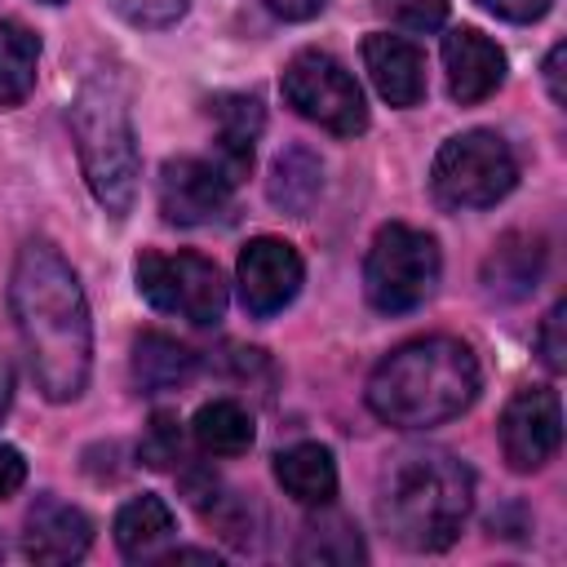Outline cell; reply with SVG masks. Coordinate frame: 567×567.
Wrapping results in <instances>:
<instances>
[{
  "label": "cell",
  "instance_id": "19",
  "mask_svg": "<svg viewBox=\"0 0 567 567\" xmlns=\"http://www.w3.org/2000/svg\"><path fill=\"white\" fill-rule=\"evenodd\" d=\"M540 266H545V244L540 235H505L487 266H483V284L496 292V297H523L536 288L540 279Z\"/></svg>",
  "mask_w": 567,
  "mask_h": 567
},
{
  "label": "cell",
  "instance_id": "8",
  "mask_svg": "<svg viewBox=\"0 0 567 567\" xmlns=\"http://www.w3.org/2000/svg\"><path fill=\"white\" fill-rule=\"evenodd\" d=\"M133 275H137V292L159 315H177L195 328H208L226 315V279L199 252H155V248H146L137 257Z\"/></svg>",
  "mask_w": 567,
  "mask_h": 567
},
{
  "label": "cell",
  "instance_id": "3",
  "mask_svg": "<svg viewBox=\"0 0 567 567\" xmlns=\"http://www.w3.org/2000/svg\"><path fill=\"white\" fill-rule=\"evenodd\" d=\"M470 505L474 474L447 447H403L381 474L377 514L385 532L416 554L447 549L461 536Z\"/></svg>",
  "mask_w": 567,
  "mask_h": 567
},
{
  "label": "cell",
  "instance_id": "5",
  "mask_svg": "<svg viewBox=\"0 0 567 567\" xmlns=\"http://www.w3.org/2000/svg\"><path fill=\"white\" fill-rule=\"evenodd\" d=\"M439 270H443V257H439L434 235L403 226V221H390L377 230L368 261H363L368 306L381 315H408V310L430 301Z\"/></svg>",
  "mask_w": 567,
  "mask_h": 567
},
{
  "label": "cell",
  "instance_id": "4",
  "mask_svg": "<svg viewBox=\"0 0 567 567\" xmlns=\"http://www.w3.org/2000/svg\"><path fill=\"white\" fill-rule=\"evenodd\" d=\"M71 137L97 204L124 221L137 195V137L128 120V93L120 75L93 71L71 102Z\"/></svg>",
  "mask_w": 567,
  "mask_h": 567
},
{
  "label": "cell",
  "instance_id": "15",
  "mask_svg": "<svg viewBox=\"0 0 567 567\" xmlns=\"http://www.w3.org/2000/svg\"><path fill=\"white\" fill-rule=\"evenodd\" d=\"M213 115H217V164L226 168L230 182H239L252 168V146L266 128V111L252 93H221L213 97Z\"/></svg>",
  "mask_w": 567,
  "mask_h": 567
},
{
  "label": "cell",
  "instance_id": "17",
  "mask_svg": "<svg viewBox=\"0 0 567 567\" xmlns=\"http://www.w3.org/2000/svg\"><path fill=\"white\" fill-rule=\"evenodd\" d=\"M319 190H323V164H319V155H315L310 146H301V142L284 146V151L275 155V164H270V177H266L270 204H275L279 213L301 217V213L319 199Z\"/></svg>",
  "mask_w": 567,
  "mask_h": 567
},
{
  "label": "cell",
  "instance_id": "10",
  "mask_svg": "<svg viewBox=\"0 0 567 567\" xmlns=\"http://www.w3.org/2000/svg\"><path fill=\"white\" fill-rule=\"evenodd\" d=\"M235 182L217 159L177 155L159 168V213L173 226H204L230 213Z\"/></svg>",
  "mask_w": 567,
  "mask_h": 567
},
{
  "label": "cell",
  "instance_id": "6",
  "mask_svg": "<svg viewBox=\"0 0 567 567\" xmlns=\"http://www.w3.org/2000/svg\"><path fill=\"white\" fill-rule=\"evenodd\" d=\"M518 182V159L509 142L492 128L456 133L439 146L430 168V190L443 208H492Z\"/></svg>",
  "mask_w": 567,
  "mask_h": 567
},
{
  "label": "cell",
  "instance_id": "26",
  "mask_svg": "<svg viewBox=\"0 0 567 567\" xmlns=\"http://www.w3.org/2000/svg\"><path fill=\"white\" fill-rule=\"evenodd\" d=\"M190 0H111V9L133 27H173Z\"/></svg>",
  "mask_w": 567,
  "mask_h": 567
},
{
  "label": "cell",
  "instance_id": "7",
  "mask_svg": "<svg viewBox=\"0 0 567 567\" xmlns=\"http://www.w3.org/2000/svg\"><path fill=\"white\" fill-rule=\"evenodd\" d=\"M279 89H284V102L301 120H310V124H319L337 137H354V133L368 128V102H363L359 80L323 49L292 53V62L284 66Z\"/></svg>",
  "mask_w": 567,
  "mask_h": 567
},
{
  "label": "cell",
  "instance_id": "18",
  "mask_svg": "<svg viewBox=\"0 0 567 567\" xmlns=\"http://www.w3.org/2000/svg\"><path fill=\"white\" fill-rule=\"evenodd\" d=\"M195 377V354L164 337V332H142L133 341V385L142 394H164V390H177Z\"/></svg>",
  "mask_w": 567,
  "mask_h": 567
},
{
  "label": "cell",
  "instance_id": "34",
  "mask_svg": "<svg viewBox=\"0 0 567 567\" xmlns=\"http://www.w3.org/2000/svg\"><path fill=\"white\" fill-rule=\"evenodd\" d=\"M40 4H62V0H40Z\"/></svg>",
  "mask_w": 567,
  "mask_h": 567
},
{
  "label": "cell",
  "instance_id": "11",
  "mask_svg": "<svg viewBox=\"0 0 567 567\" xmlns=\"http://www.w3.org/2000/svg\"><path fill=\"white\" fill-rule=\"evenodd\" d=\"M496 434H501V452H505L509 470H518V474L540 470L563 443V403H558V394L545 390V385L518 390L505 403Z\"/></svg>",
  "mask_w": 567,
  "mask_h": 567
},
{
  "label": "cell",
  "instance_id": "30",
  "mask_svg": "<svg viewBox=\"0 0 567 567\" xmlns=\"http://www.w3.org/2000/svg\"><path fill=\"white\" fill-rule=\"evenodd\" d=\"M563 62H567V44H554L549 49V58H545V89H549V97L563 106L567 102V84H563Z\"/></svg>",
  "mask_w": 567,
  "mask_h": 567
},
{
  "label": "cell",
  "instance_id": "32",
  "mask_svg": "<svg viewBox=\"0 0 567 567\" xmlns=\"http://www.w3.org/2000/svg\"><path fill=\"white\" fill-rule=\"evenodd\" d=\"M190 558H195V563H213V567H217V554H208V549H173V554H168V563H190Z\"/></svg>",
  "mask_w": 567,
  "mask_h": 567
},
{
  "label": "cell",
  "instance_id": "20",
  "mask_svg": "<svg viewBox=\"0 0 567 567\" xmlns=\"http://www.w3.org/2000/svg\"><path fill=\"white\" fill-rule=\"evenodd\" d=\"M168 536H173V509H168L164 496L142 492V496L120 505V514H115V545H120L124 558H146Z\"/></svg>",
  "mask_w": 567,
  "mask_h": 567
},
{
  "label": "cell",
  "instance_id": "13",
  "mask_svg": "<svg viewBox=\"0 0 567 567\" xmlns=\"http://www.w3.org/2000/svg\"><path fill=\"white\" fill-rule=\"evenodd\" d=\"M93 545V523L84 509L58 501V496H40L27 514V532H22V549L35 563H75L84 558Z\"/></svg>",
  "mask_w": 567,
  "mask_h": 567
},
{
  "label": "cell",
  "instance_id": "33",
  "mask_svg": "<svg viewBox=\"0 0 567 567\" xmlns=\"http://www.w3.org/2000/svg\"><path fill=\"white\" fill-rule=\"evenodd\" d=\"M9 399H13V372L0 363V416L9 412Z\"/></svg>",
  "mask_w": 567,
  "mask_h": 567
},
{
  "label": "cell",
  "instance_id": "9",
  "mask_svg": "<svg viewBox=\"0 0 567 567\" xmlns=\"http://www.w3.org/2000/svg\"><path fill=\"white\" fill-rule=\"evenodd\" d=\"M301 279H306V266L288 239L257 235L239 248L235 284H239V301L252 319H270L284 306H292V297L301 292Z\"/></svg>",
  "mask_w": 567,
  "mask_h": 567
},
{
  "label": "cell",
  "instance_id": "1",
  "mask_svg": "<svg viewBox=\"0 0 567 567\" xmlns=\"http://www.w3.org/2000/svg\"><path fill=\"white\" fill-rule=\"evenodd\" d=\"M9 310L40 394L49 403L80 399L93 368V323H89L84 288L53 244L31 239L18 248L9 279Z\"/></svg>",
  "mask_w": 567,
  "mask_h": 567
},
{
  "label": "cell",
  "instance_id": "12",
  "mask_svg": "<svg viewBox=\"0 0 567 567\" xmlns=\"http://www.w3.org/2000/svg\"><path fill=\"white\" fill-rule=\"evenodd\" d=\"M443 71H447V93L461 106H474V102H483L501 89L505 53L478 27H452L443 35Z\"/></svg>",
  "mask_w": 567,
  "mask_h": 567
},
{
  "label": "cell",
  "instance_id": "27",
  "mask_svg": "<svg viewBox=\"0 0 567 567\" xmlns=\"http://www.w3.org/2000/svg\"><path fill=\"white\" fill-rule=\"evenodd\" d=\"M563 315H567V306L558 301L549 315H545V323H540V337H536V346H540V359H545V368L549 372H563L567 368V341H563Z\"/></svg>",
  "mask_w": 567,
  "mask_h": 567
},
{
  "label": "cell",
  "instance_id": "31",
  "mask_svg": "<svg viewBox=\"0 0 567 567\" xmlns=\"http://www.w3.org/2000/svg\"><path fill=\"white\" fill-rule=\"evenodd\" d=\"M323 4H328V0H266V9H270L275 18H284V22H306V18H315Z\"/></svg>",
  "mask_w": 567,
  "mask_h": 567
},
{
  "label": "cell",
  "instance_id": "24",
  "mask_svg": "<svg viewBox=\"0 0 567 567\" xmlns=\"http://www.w3.org/2000/svg\"><path fill=\"white\" fill-rule=\"evenodd\" d=\"M381 18L403 31H434L447 18V0H372Z\"/></svg>",
  "mask_w": 567,
  "mask_h": 567
},
{
  "label": "cell",
  "instance_id": "25",
  "mask_svg": "<svg viewBox=\"0 0 567 567\" xmlns=\"http://www.w3.org/2000/svg\"><path fill=\"white\" fill-rule=\"evenodd\" d=\"M182 456V430H177V416L168 412H155L146 439H142V461L155 465V470H168L173 461Z\"/></svg>",
  "mask_w": 567,
  "mask_h": 567
},
{
  "label": "cell",
  "instance_id": "14",
  "mask_svg": "<svg viewBox=\"0 0 567 567\" xmlns=\"http://www.w3.org/2000/svg\"><path fill=\"white\" fill-rule=\"evenodd\" d=\"M363 66L390 106H416L425 97V58L412 40L390 31L363 35Z\"/></svg>",
  "mask_w": 567,
  "mask_h": 567
},
{
  "label": "cell",
  "instance_id": "23",
  "mask_svg": "<svg viewBox=\"0 0 567 567\" xmlns=\"http://www.w3.org/2000/svg\"><path fill=\"white\" fill-rule=\"evenodd\" d=\"M297 558L301 563H363V540L341 514H328V518L306 523Z\"/></svg>",
  "mask_w": 567,
  "mask_h": 567
},
{
  "label": "cell",
  "instance_id": "29",
  "mask_svg": "<svg viewBox=\"0 0 567 567\" xmlns=\"http://www.w3.org/2000/svg\"><path fill=\"white\" fill-rule=\"evenodd\" d=\"M22 483H27V461H22V452L9 447V443H0V501H9Z\"/></svg>",
  "mask_w": 567,
  "mask_h": 567
},
{
  "label": "cell",
  "instance_id": "2",
  "mask_svg": "<svg viewBox=\"0 0 567 567\" xmlns=\"http://www.w3.org/2000/svg\"><path fill=\"white\" fill-rule=\"evenodd\" d=\"M368 408L394 430H434L478 399V359L456 337H416L368 377Z\"/></svg>",
  "mask_w": 567,
  "mask_h": 567
},
{
  "label": "cell",
  "instance_id": "16",
  "mask_svg": "<svg viewBox=\"0 0 567 567\" xmlns=\"http://www.w3.org/2000/svg\"><path fill=\"white\" fill-rule=\"evenodd\" d=\"M275 478L297 505H332L337 496V461L323 443H292L275 456Z\"/></svg>",
  "mask_w": 567,
  "mask_h": 567
},
{
  "label": "cell",
  "instance_id": "28",
  "mask_svg": "<svg viewBox=\"0 0 567 567\" xmlns=\"http://www.w3.org/2000/svg\"><path fill=\"white\" fill-rule=\"evenodd\" d=\"M478 4L496 18H505V22H536V18L549 13L554 0H478Z\"/></svg>",
  "mask_w": 567,
  "mask_h": 567
},
{
  "label": "cell",
  "instance_id": "21",
  "mask_svg": "<svg viewBox=\"0 0 567 567\" xmlns=\"http://www.w3.org/2000/svg\"><path fill=\"white\" fill-rule=\"evenodd\" d=\"M190 434H195V443H199L208 456H239V452L252 447V434H257V430H252V416H248L244 403H235V399H213V403H204V408L195 412Z\"/></svg>",
  "mask_w": 567,
  "mask_h": 567
},
{
  "label": "cell",
  "instance_id": "22",
  "mask_svg": "<svg viewBox=\"0 0 567 567\" xmlns=\"http://www.w3.org/2000/svg\"><path fill=\"white\" fill-rule=\"evenodd\" d=\"M35 62H40V35L13 18H0V106L27 102L35 89Z\"/></svg>",
  "mask_w": 567,
  "mask_h": 567
}]
</instances>
